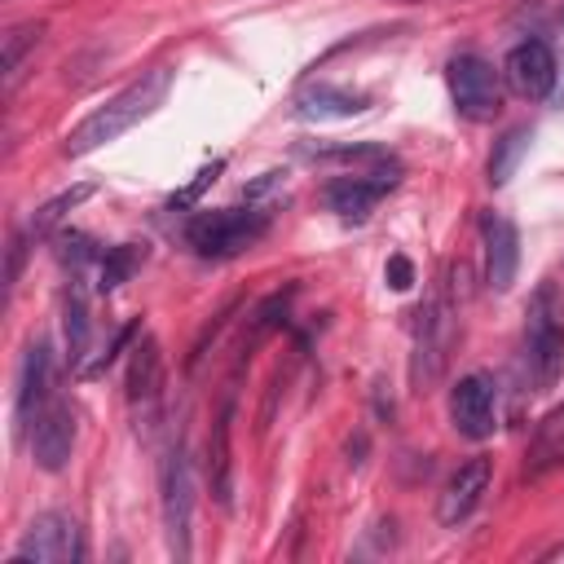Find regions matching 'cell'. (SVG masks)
Listing matches in <instances>:
<instances>
[{"mask_svg":"<svg viewBox=\"0 0 564 564\" xmlns=\"http://www.w3.org/2000/svg\"><path fill=\"white\" fill-rule=\"evenodd\" d=\"M22 260H26V234H13L9 238V264H4V286L13 291L18 278H22Z\"/></svg>","mask_w":564,"mask_h":564,"instance_id":"cell-24","label":"cell"},{"mask_svg":"<svg viewBox=\"0 0 564 564\" xmlns=\"http://www.w3.org/2000/svg\"><path fill=\"white\" fill-rule=\"evenodd\" d=\"M524 370L533 392H551L564 375V300L555 282H542L524 308Z\"/></svg>","mask_w":564,"mask_h":564,"instance_id":"cell-2","label":"cell"},{"mask_svg":"<svg viewBox=\"0 0 564 564\" xmlns=\"http://www.w3.org/2000/svg\"><path fill=\"white\" fill-rule=\"evenodd\" d=\"M264 229H269V212L264 207H212V212H198L185 225V242L203 260H234Z\"/></svg>","mask_w":564,"mask_h":564,"instance_id":"cell-3","label":"cell"},{"mask_svg":"<svg viewBox=\"0 0 564 564\" xmlns=\"http://www.w3.org/2000/svg\"><path fill=\"white\" fill-rule=\"evenodd\" d=\"M123 397L137 414V427H154L159 401H163V352L154 335H141L128 352V370H123Z\"/></svg>","mask_w":564,"mask_h":564,"instance_id":"cell-8","label":"cell"},{"mask_svg":"<svg viewBox=\"0 0 564 564\" xmlns=\"http://www.w3.org/2000/svg\"><path fill=\"white\" fill-rule=\"evenodd\" d=\"M401 181L397 167H379V172H366V176H335L326 185V207L339 216V220H366L375 212V203Z\"/></svg>","mask_w":564,"mask_h":564,"instance_id":"cell-13","label":"cell"},{"mask_svg":"<svg viewBox=\"0 0 564 564\" xmlns=\"http://www.w3.org/2000/svg\"><path fill=\"white\" fill-rule=\"evenodd\" d=\"M414 317H419V322H414L410 379H414V388H427V383L441 379V370H445V361H449V344H454V322H458V313H454L449 291L441 286V291H432V295L423 300V308H419Z\"/></svg>","mask_w":564,"mask_h":564,"instance_id":"cell-5","label":"cell"},{"mask_svg":"<svg viewBox=\"0 0 564 564\" xmlns=\"http://www.w3.org/2000/svg\"><path fill=\"white\" fill-rule=\"evenodd\" d=\"M366 106H370L366 93H352V88H344V84H326V79L304 84V88L295 93V119H304V123L352 119V115H361Z\"/></svg>","mask_w":564,"mask_h":564,"instance_id":"cell-16","label":"cell"},{"mask_svg":"<svg viewBox=\"0 0 564 564\" xmlns=\"http://www.w3.org/2000/svg\"><path fill=\"white\" fill-rule=\"evenodd\" d=\"M159 507H163V533L172 560H189V524H194V467L185 445H172L159 463Z\"/></svg>","mask_w":564,"mask_h":564,"instance_id":"cell-4","label":"cell"},{"mask_svg":"<svg viewBox=\"0 0 564 564\" xmlns=\"http://www.w3.org/2000/svg\"><path fill=\"white\" fill-rule=\"evenodd\" d=\"M88 194H93V185H75V189H62L57 198H48V203H44V207L31 216L26 234H31V238H44V234H53V229L62 225V216H66V212H75V207H79Z\"/></svg>","mask_w":564,"mask_h":564,"instance_id":"cell-20","label":"cell"},{"mask_svg":"<svg viewBox=\"0 0 564 564\" xmlns=\"http://www.w3.org/2000/svg\"><path fill=\"white\" fill-rule=\"evenodd\" d=\"M216 172H220V163H212V167H203V172L194 176V185H189V189H181V194H176L172 203H176V207H185V203H194V198H198V194H203V189H207V185L216 181Z\"/></svg>","mask_w":564,"mask_h":564,"instance_id":"cell-26","label":"cell"},{"mask_svg":"<svg viewBox=\"0 0 564 564\" xmlns=\"http://www.w3.org/2000/svg\"><path fill=\"white\" fill-rule=\"evenodd\" d=\"M62 330H66V357L75 370H88V348H93V317H88V295L79 273L66 278L62 291Z\"/></svg>","mask_w":564,"mask_h":564,"instance_id":"cell-18","label":"cell"},{"mask_svg":"<svg viewBox=\"0 0 564 564\" xmlns=\"http://www.w3.org/2000/svg\"><path fill=\"white\" fill-rule=\"evenodd\" d=\"M480 238H485V282H489V291L502 295V291H511V282L520 273V234L507 216L485 212Z\"/></svg>","mask_w":564,"mask_h":564,"instance_id":"cell-15","label":"cell"},{"mask_svg":"<svg viewBox=\"0 0 564 564\" xmlns=\"http://www.w3.org/2000/svg\"><path fill=\"white\" fill-rule=\"evenodd\" d=\"M383 278H388L392 291H410V286H414V264H410L405 256H392L388 269H383Z\"/></svg>","mask_w":564,"mask_h":564,"instance_id":"cell-25","label":"cell"},{"mask_svg":"<svg viewBox=\"0 0 564 564\" xmlns=\"http://www.w3.org/2000/svg\"><path fill=\"white\" fill-rule=\"evenodd\" d=\"M75 410L66 401H48L40 414H35V427H31V454H35V467L40 471H62L70 463V449H75Z\"/></svg>","mask_w":564,"mask_h":564,"instance_id":"cell-12","label":"cell"},{"mask_svg":"<svg viewBox=\"0 0 564 564\" xmlns=\"http://www.w3.org/2000/svg\"><path fill=\"white\" fill-rule=\"evenodd\" d=\"M48 401H53V352H48V339H35L22 357V370H18V397H13L18 436L35 427V414Z\"/></svg>","mask_w":564,"mask_h":564,"instance_id":"cell-11","label":"cell"},{"mask_svg":"<svg viewBox=\"0 0 564 564\" xmlns=\"http://www.w3.org/2000/svg\"><path fill=\"white\" fill-rule=\"evenodd\" d=\"M167 88H172V70H167V66H154L150 75H141V79H132L128 88H119L106 106H97L93 115H84V119L66 132V145H62V150H66L70 159H79V154H93V150L119 141L128 128H137L141 119H150V115L163 106Z\"/></svg>","mask_w":564,"mask_h":564,"instance_id":"cell-1","label":"cell"},{"mask_svg":"<svg viewBox=\"0 0 564 564\" xmlns=\"http://www.w3.org/2000/svg\"><path fill=\"white\" fill-rule=\"evenodd\" d=\"M560 31H564V9H560Z\"/></svg>","mask_w":564,"mask_h":564,"instance_id":"cell-28","label":"cell"},{"mask_svg":"<svg viewBox=\"0 0 564 564\" xmlns=\"http://www.w3.org/2000/svg\"><path fill=\"white\" fill-rule=\"evenodd\" d=\"M137 264H141V247H137V242L110 247V251L101 256V269H97V286H101V291H115L119 282H128V278L137 273Z\"/></svg>","mask_w":564,"mask_h":564,"instance_id":"cell-21","label":"cell"},{"mask_svg":"<svg viewBox=\"0 0 564 564\" xmlns=\"http://www.w3.org/2000/svg\"><path fill=\"white\" fill-rule=\"evenodd\" d=\"M13 560H26V564H75V560H84L79 520L66 516V511L35 516L26 524V533L18 538V546H13Z\"/></svg>","mask_w":564,"mask_h":564,"instance_id":"cell-7","label":"cell"},{"mask_svg":"<svg viewBox=\"0 0 564 564\" xmlns=\"http://www.w3.org/2000/svg\"><path fill=\"white\" fill-rule=\"evenodd\" d=\"M445 79H449L454 110H458L463 119L485 123V119L498 115V106H502V84H498L494 62H485L480 53H458V57H449Z\"/></svg>","mask_w":564,"mask_h":564,"instance_id":"cell-6","label":"cell"},{"mask_svg":"<svg viewBox=\"0 0 564 564\" xmlns=\"http://www.w3.org/2000/svg\"><path fill=\"white\" fill-rule=\"evenodd\" d=\"M449 423L467 441H489L498 427V388L489 375H463L449 388Z\"/></svg>","mask_w":564,"mask_h":564,"instance_id":"cell-9","label":"cell"},{"mask_svg":"<svg viewBox=\"0 0 564 564\" xmlns=\"http://www.w3.org/2000/svg\"><path fill=\"white\" fill-rule=\"evenodd\" d=\"M62 260L70 264V273H79L88 260H97L93 238H84V234H62Z\"/></svg>","mask_w":564,"mask_h":564,"instance_id":"cell-23","label":"cell"},{"mask_svg":"<svg viewBox=\"0 0 564 564\" xmlns=\"http://www.w3.org/2000/svg\"><path fill=\"white\" fill-rule=\"evenodd\" d=\"M524 150H529V128H511V132L498 141L494 159H489V181H494V185H507Z\"/></svg>","mask_w":564,"mask_h":564,"instance_id":"cell-22","label":"cell"},{"mask_svg":"<svg viewBox=\"0 0 564 564\" xmlns=\"http://www.w3.org/2000/svg\"><path fill=\"white\" fill-rule=\"evenodd\" d=\"M502 75H507L511 93H520V97L538 101V97H546V93L555 88L560 66H555V53H551L542 40H524V44H516V48L507 53Z\"/></svg>","mask_w":564,"mask_h":564,"instance_id":"cell-14","label":"cell"},{"mask_svg":"<svg viewBox=\"0 0 564 564\" xmlns=\"http://www.w3.org/2000/svg\"><path fill=\"white\" fill-rule=\"evenodd\" d=\"M40 35H44L40 22H18V26H9V35H4V53H0V66H4V84H9V88L18 84L22 57H26V48L40 44Z\"/></svg>","mask_w":564,"mask_h":564,"instance_id":"cell-19","label":"cell"},{"mask_svg":"<svg viewBox=\"0 0 564 564\" xmlns=\"http://www.w3.org/2000/svg\"><path fill=\"white\" fill-rule=\"evenodd\" d=\"M489 480H494V463H489L485 454L458 463V471L445 480V489H441V498H436V520H441L445 529H458V524L480 507V498L489 494Z\"/></svg>","mask_w":564,"mask_h":564,"instance_id":"cell-10","label":"cell"},{"mask_svg":"<svg viewBox=\"0 0 564 564\" xmlns=\"http://www.w3.org/2000/svg\"><path fill=\"white\" fill-rule=\"evenodd\" d=\"M542 458H546V463H560V458H564V436H560V441H551V445L542 449Z\"/></svg>","mask_w":564,"mask_h":564,"instance_id":"cell-27","label":"cell"},{"mask_svg":"<svg viewBox=\"0 0 564 564\" xmlns=\"http://www.w3.org/2000/svg\"><path fill=\"white\" fill-rule=\"evenodd\" d=\"M229 432H234V388L225 392V405L212 423L207 436V476H212V494L220 507L234 502V449H229Z\"/></svg>","mask_w":564,"mask_h":564,"instance_id":"cell-17","label":"cell"}]
</instances>
